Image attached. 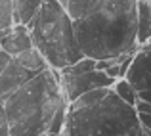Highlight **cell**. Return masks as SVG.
Returning <instances> with one entry per match:
<instances>
[{"instance_id": "6da1fadb", "label": "cell", "mask_w": 151, "mask_h": 136, "mask_svg": "<svg viewBox=\"0 0 151 136\" xmlns=\"http://www.w3.org/2000/svg\"><path fill=\"white\" fill-rule=\"evenodd\" d=\"M136 14L138 0H98L73 21L81 52L101 59L138 50Z\"/></svg>"}, {"instance_id": "7a4b0ae2", "label": "cell", "mask_w": 151, "mask_h": 136, "mask_svg": "<svg viewBox=\"0 0 151 136\" xmlns=\"http://www.w3.org/2000/svg\"><path fill=\"white\" fill-rule=\"evenodd\" d=\"M63 102L67 100L59 85V71L52 67L38 71L25 85L4 98L10 136H37L46 132Z\"/></svg>"}, {"instance_id": "3957f363", "label": "cell", "mask_w": 151, "mask_h": 136, "mask_svg": "<svg viewBox=\"0 0 151 136\" xmlns=\"http://www.w3.org/2000/svg\"><path fill=\"white\" fill-rule=\"evenodd\" d=\"M61 136H144L138 111L113 90L88 107L69 109Z\"/></svg>"}, {"instance_id": "277c9868", "label": "cell", "mask_w": 151, "mask_h": 136, "mask_svg": "<svg viewBox=\"0 0 151 136\" xmlns=\"http://www.w3.org/2000/svg\"><path fill=\"white\" fill-rule=\"evenodd\" d=\"M27 27L31 31L33 46L40 50L52 69L59 71L84 56L75 37L73 19L58 0H44Z\"/></svg>"}, {"instance_id": "5b68a950", "label": "cell", "mask_w": 151, "mask_h": 136, "mask_svg": "<svg viewBox=\"0 0 151 136\" xmlns=\"http://www.w3.org/2000/svg\"><path fill=\"white\" fill-rule=\"evenodd\" d=\"M113 82L115 79H111L105 71H100V69H92L81 75H59V85H61L63 96H65V100L69 103L88 90L101 88V86L103 88H111Z\"/></svg>"}, {"instance_id": "8992f818", "label": "cell", "mask_w": 151, "mask_h": 136, "mask_svg": "<svg viewBox=\"0 0 151 136\" xmlns=\"http://www.w3.org/2000/svg\"><path fill=\"white\" fill-rule=\"evenodd\" d=\"M124 79L134 86L136 92L151 90V50L138 48L134 52Z\"/></svg>"}, {"instance_id": "52a82bcc", "label": "cell", "mask_w": 151, "mask_h": 136, "mask_svg": "<svg viewBox=\"0 0 151 136\" xmlns=\"http://www.w3.org/2000/svg\"><path fill=\"white\" fill-rule=\"evenodd\" d=\"M37 73L25 69L15 58H12L8 61V65L4 67V71L0 73V100L8 98L12 92H15L21 85H25L31 77H35Z\"/></svg>"}, {"instance_id": "ba28073f", "label": "cell", "mask_w": 151, "mask_h": 136, "mask_svg": "<svg viewBox=\"0 0 151 136\" xmlns=\"http://www.w3.org/2000/svg\"><path fill=\"white\" fill-rule=\"evenodd\" d=\"M33 46V38H31V31L23 23H14L6 33L0 37V48L14 58V56L21 54L23 50Z\"/></svg>"}, {"instance_id": "9c48e42d", "label": "cell", "mask_w": 151, "mask_h": 136, "mask_svg": "<svg viewBox=\"0 0 151 136\" xmlns=\"http://www.w3.org/2000/svg\"><path fill=\"white\" fill-rule=\"evenodd\" d=\"M44 0H14V23L29 25Z\"/></svg>"}, {"instance_id": "30bf717a", "label": "cell", "mask_w": 151, "mask_h": 136, "mask_svg": "<svg viewBox=\"0 0 151 136\" xmlns=\"http://www.w3.org/2000/svg\"><path fill=\"white\" fill-rule=\"evenodd\" d=\"M151 38V15H149V2L138 0V14H136V42L138 46L147 42Z\"/></svg>"}, {"instance_id": "8fae6325", "label": "cell", "mask_w": 151, "mask_h": 136, "mask_svg": "<svg viewBox=\"0 0 151 136\" xmlns=\"http://www.w3.org/2000/svg\"><path fill=\"white\" fill-rule=\"evenodd\" d=\"M14 58L17 59V61L25 67V69L33 71V73H38V71H44V69H48V67H50L48 61H46V58L40 54V50H38V48H35V46L23 50L21 54L14 56Z\"/></svg>"}, {"instance_id": "7c38bea8", "label": "cell", "mask_w": 151, "mask_h": 136, "mask_svg": "<svg viewBox=\"0 0 151 136\" xmlns=\"http://www.w3.org/2000/svg\"><path fill=\"white\" fill-rule=\"evenodd\" d=\"M111 88H94V90H88L84 92V94H81L77 100H73V102L69 103V109H78V107H88V106H94V103L101 102L103 98H105L107 94H109Z\"/></svg>"}, {"instance_id": "4fadbf2b", "label": "cell", "mask_w": 151, "mask_h": 136, "mask_svg": "<svg viewBox=\"0 0 151 136\" xmlns=\"http://www.w3.org/2000/svg\"><path fill=\"white\" fill-rule=\"evenodd\" d=\"M111 90H113L121 100H124L126 103H130V106H134V103H136V100H138V92L134 90V86L130 85L124 77L117 79V81L113 82V86H111Z\"/></svg>"}, {"instance_id": "5bb4252c", "label": "cell", "mask_w": 151, "mask_h": 136, "mask_svg": "<svg viewBox=\"0 0 151 136\" xmlns=\"http://www.w3.org/2000/svg\"><path fill=\"white\" fill-rule=\"evenodd\" d=\"M92 69H96V59L88 58V56H82L75 63L59 69V75H81V73H86V71H92Z\"/></svg>"}, {"instance_id": "9a60e30c", "label": "cell", "mask_w": 151, "mask_h": 136, "mask_svg": "<svg viewBox=\"0 0 151 136\" xmlns=\"http://www.w3.org/2000/svg\"><path fill=\"white\" fill-rule=\"evenodd\" d=\"M14 25V0H0V37Z\"/></svg>"}, {"instance_id": "2e32d148", "label": "cell", "mask_w": 151, "mask_h": 136, "mask_svg": "<svg viewBox=\"0 0 151 136\" xmlns=\"http://www.w3.org/2000/svg\"><path fill=\"white\" fill-rule=\"evenodd\" d=\"M96 2L98 0H69L67 6H65V10H67V14H69V17L75 21V19L82 17Z\"/></svg>"}, {"instance_id": "e0dca14e", "label": "cell", "mask_w": 151, "mask_h": 136, "mask_svg": "<svg viewBox=\"0 0 151 136\" xmlns=\"http://www.w3.org/2000/svg\"><path fill=\"white\" fill-rule=\"evenodd\" d=\"M0 136H10V125H8V115L4 107V100H0Z\"/></svg>"}, {"instance_id": "ac0fdd59", "label": "cell", "mask_w": 151, "mask_h": 136, "mask_svg": "<svg viewBox=\"0 0 151 136\" xmlns=\"http://www.w3.org/2000/svg\"><path fill=\"white\" fill-rule=\"evenodd\" d=\"M138 119H140L144 136H151V115L149 113H138Z\"/></svg>"}, {"instance_id": "d6986e66", "label": "cell", "mask_w": 151, "mask_h": 136, "mask_svg": "<svg viewBox=\"0 0 151 136\" xmlns=\"http://www.w3.org/2000/svg\"><path fill=\"white\" fill-rule=\"evenodd\" d=\"M134 109H136L138 113H149V115H151V103H149V102H144V100L138 98L136 103H134Z\"/></svg>"}, {"instance_id": "ffe728a7", "label": "cell", "mask_w": 151, "mask_h": 136, "mask_svg": "<svg viewBox=\"0 0 151 136\" xmlns=\"http://www.w3.org/2000/svg\"><path fill=\"white\" fill-rule=\"evenodd\" d=\"M10 59H12V56L8 54V52H4L2 48H0V73L4 71V67L8 65V61H10Z\"/></svg>"}, {"instance_id": "44dd1931", "label": "cell", "mask_w": 151, "mask_h": 136, "mask_svg": "<svg viewBox=\"0 0 151 136\" xmlns=\"http://www.w3.org/2000/svg\"><path fill=\"white\" fill-rule=\"evenodd\" d=\"M138 98L144 100V102H149V103H151V90H142V92H138Z\"/></svg>"}, {"instance_id": "7402d4cb", "label": "cell", "mask_w": 151, "mask_h": 136, "mask_svg": "<svg viewBox=\"0 0 151 136\" xmlns=\"http://www.w3.org/2000/svg\"><path fill=\"white\" fill-rule=\"evenodd\" d=\"M58 2H59V4H61V6H63V8H65V6H67V2H69V0H58Z\"/></svg>"}, {"instance_id": "603a6c76", "label": "cell", "mask_w": 151, "mask_h": 136, "mask_svg": "<svg viewBox=\"0 0 151 136\" xmlns=\"http://www.w3.org/2000/svg\"><path fill=\"white\" fill-rule=\"evenodd\" d=\"M149 15H151V2H149Z\"/></svg>"}, {"instance_id": "cb8c5ba5", "label": "cell", "mask_w": 151, "mask_h": 136, "mask_svg": "<svg viewBox=\"0 0 151 136\" xmlns=\"http://www.w3.org/2000/svg\"><path fill=\"white\" fill-rule=\"evenodd\" d=\"M140 2H151V0H140Z\"/></svg>"}]
</instances>
